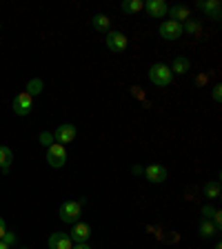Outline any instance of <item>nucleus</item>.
I'll return each instance as SVG.
<instances>
[{
	"mask_svg": "<svg viewBox=\"0 0 222 249\" xmlns=\"http://www.w3.org/2000/svg\"><path fill=\"white\" fill-rule=\"evenodd\" d=\"M149 80H151V85H155V87H169L171 80H173V73H171L169 65H165V62H155V65H151Z\"/></svg>",
	"mask_w": 222,
	"mask_h": 249,
	"instance_id": "f257e3e1",
	"label": "nucleus"
},
{
	"mask_svg": "<svg viewBox=\"0 0 222 249\" xmlns=\"http://www.w3.org/2000/svg\"><path fill=\"white\" fill-rule=\"evenodd\" d=\"M83 207L85 202L83 200H67L62 202L60 209H58V213H60V220L62 223H78V218H80V213H83Z\"/></svg>",
	"mask_w": 222,
	"mask_h": 249,
	"instance_id": "f03ea898",
	"label": "nucleus"
},
{
	"mask_svg": "<svg viewBox=\"0 0 222 249\" xmlns=\"http://www.w3.org/2000/svg\"><path fill=\"white\" fill-rule=\"evenodd\" d=\"M47 162L53 169H60L67 162V147L60 145V142H53L51 147H47Z\"/></svg>",
	"mask_w": 222,
	"mask_h": 249,
	"instance_id": "7ed1b4c3",
	"label": "nucleus"
},
{
	"mask_svg": "<svg viewBox=\"0 0 222 249\" xmlns=\"http://www.w3.org/2000/svg\"><path fill=\"white\" fill-rule=\"evenodd\" d=\"M104 42H107V49L114 53H122L129 45L127 36H124L122 31H107V36H104Z\"/></svg>",
	"mask_w": 222,
	"mask_h": 249,
	"instance_id": "20e7f679",
	"label": "nucleus"
},
{
	"mask_svg": "<svg viewBox=\"0 0 222 249\" xmlns=\"http://www.w3.org/2000/svg\"><path fill=\"white\" fill-rule=\"evenodd\" d=\"M158 34H160L165 40H178V38H180L185 31H182V25H180V22H176V20H165V22H160V29H158Z\"/></svg>",
	"mask_w": 222,
	"mask_h": 249,
	"instance_id": "39448f33",
	"label": "nucleus"
},
{
	"mask_svg": "<svg viewBox=\"0 0 222 249\" xmlns=\"http://www.w3.org/2000/svg\"><path fill=\"white\" fill-rule=\"evenodd\" d=\"M31 107H34V98H31L27 91L18 93V96L14 98V114L16 116H29Z\"/></svg>",
	"mask_w": 222,
	"mask_h": 249,
	"instance_id": "423d86ee",
	"label": "nucleus"
},
{
	"mask_svg": "<svg viewBox=\"0 0 222 249\" xmlns=\"http://www.w3.org/2000/svg\"><path fill=\"white\" fill-rule=\"evenodd\" d=\"M145 178L151 182V185H162V182L169 178V171L162 165H149L145 169Z\"/></svg>",
	"mask_w": 222,
	"mask_h": 249,
	"instance_id": "0eeeda50",
	"label": "nucleus"
},
{
	"mask_svg": "<svg viewBox=\"0 0 222 249\" xmlns=\"http://www.w3.org/2000/svg\"><path fill=\"white\" fill-rule=\"evenodd\" d=\"M78 129H76V124L71 123H65L60 124L56 131H53V138H56V142H60V145H65V142H71L73 138H76Z\"/></svg>",
	"mask_w": 222,
	"mask_h": 249,
	"instance_id": "6e6552de",
	"label": "nucleus"
},
{
	"mask_svg": "<svg viewBox=\"0 0 222 249\" xmlns=\"http://www.w3.org/2000/svg\"><path fill=\"white\" fill-rule=\"evenodd\" d=\"M71 247H73V240L69 238L67 233L53 231L49 236V249H71Z\"/></svg>",
	"mask_w": 222,
	"mask_h": 249,
	"instance_id": "1a4fd4ad",
	"label": "nucleus"
},
{
	"mask_svg": "<svg viewBox=\"0 0 222 249\" xmlns=\"http://www.w3.org/2000/svg\"><path fill=\"white\" fill-rule=\"evenodd\" d=\"M145 9L151 18H165L167 11H169V7H167L165 0H149V2L145 5Z\"/></svg>",
	"mask_w": 222,
	"mask_h": 249,
	"instance_id": "9d476101",
	"label": "nucleus"
},
{
	"mask_svg": "<svg viewBox=\"0 0 222 249\" xmlns=\"http://www.w3.org/2000/svg\"><path fill=\"white\" fill-rule=\"evenodd\" d=\"M89 236H91V227H89L87 223H76L71 233H69V238L76 240V243H87Z\"/></svg>",
	"mask_w": 222,
	"mask_h": 249,
	"instance_id": "9b49d317",
	"label": "nucleus"
},
{
	"mask_svg": "<svg viewBox=\"0 0 222 249\" xmlns=\"http://www.w3.org/2000/svg\"><path fill=\"white\" fill-rule=\"evenodd\" d=\"M198 7H200V11H205L211 20H220V2H218V0H200Z\"/></svg>",
	"mask_w": 222,
	"mask_h": 249,
	"instance_id": "f8f14e48",
	"label": "nucleus"
},
{
	"mask_svg": "<svg viewBox=\"0 0 222 249\" xmlns=\"http://www.w3.org/2000/svg\"><path fill=\"white\" fill-rule=\"evenodd\" d=\"M167 14L171 16V20H176V22H187V20H191V11H189V7H185V5H173V7H169V11Z\"/></svg>",
	"mask_w": 222,
	"mask_h": 249,
	"instance_id": "ddd939ff",
	"label": "nucleus"
},
{
	"mask_svg": "<svg viewBox=\"0 0 222 249\" xmlns=\"http://www.w3.org/2000/svg\"><path fill=\"white\" fill-rule=\"evenodd\" d=\"M171 73H178V76H185V73L191 71V60L187 56H178L176 60H173V65H171Z\"/></svg>",
	"mask_w": 222,
	"mask_h": 249,
	"instance_id": "4468645a",
	"label": "nucleus"
},
{
	"mask_svg": "<svg viewBox=\"0 0 222 249\" xmlns=\"http://www.w3.org/2000/svg\"><path fill=\"white\" fill-rule=\"evenodd\" d=\"M11 162H14V151H11V147L0 145V171L7 174L9 167H11Z\"/></svg>",
	"mask_w": 222,
	"mask_h": 249,
	"instance_id": "2eb2a0df",
	"label": "nucleus"
},
{
	"mask_svg": "<svg viewBox=\"0 0 222 249\" xmlns=\"http://www.w3.org/2000/svg\"><path fill=\"white\" fill-rule=\"evenodd\" d=\"M140 9H145V5H142L140 0H124L122 5H120L122 14H138Z\"/></svg>",
	"mask_w": 222,
	"mask_h": 249,
	"instance_id": "dca6fc26",
	"label": "nucleus"
},
{
	"mask_svg": "<svg viewBox=\"0 0 222 249\" xmlns=\"http://www.w3.org/2000/svg\"><path fill=\"white\" fill-rule=\"evenodd\" d=\"M218 231H220V229H218L211 220H202V225H200V236L202 238H213V236H218Z\"/></svg>",
	"mask_w": 222,
	"mask_h": 249,
	"instance_id": "f3484780",
	"label": "nucleus"
},
{
	"mask_svg": "<svg viewBox=\"0 0 222 249\" xmlns=\"http://www.w3.org/2000/svg\"><path fill=\"white\" fill-rule=\"evenodd\" d=\"M91 25H93V29H98V31H109V16L96 14L91 18Z\"/></svg>",
	"mask_w": 222,
	"mask_h": 249,
	"instance_id": "a211bd4d",
	"label": "nucleus"
},
{
	"mask_svg": "<svg viewBox=\"0 0 222 249\" xmlns=\"http://www.w3.org/2000/svg\"><path fill=\"white\" fill-rule=\"evenodd\" d=\"M205 196L209 198V200H216L218 196H220V182L218 180H211L205 185Z\"/></svg>",
	"mask_w": 222,
	"mask_h": 249,
	"instance_id": "6ab92c4d",
	"label": "nucleus"
},
{
	"mask_svg": "<svg viewBox=\"0 0 222 249\" xmlns=\"http://www.w3.org/2000/svg\"><path fill=\"white\" fill-rule=\"evenodd\" d=\"M40 91H42V80L34 78V80H29V83H27V93H29L31 98H34V96H38Z\"/></svg>",
	"mask_w": 222,
	"mask_h": 249,
	"instance_id": "aec40b11",
	"label": "nucleus"
},
{
	"mask_svg": "<svg viewBox=\"0 0 222 249\" xmlns=\"http://www.w3.org/2000/svg\"><path fill=\"white\" fill-rule=\"evenodd\" d=\"M38 142H40L42 147H51L53 142H56V138H53V131H42V134L38 136Z\"/></svg>",
	"mask_w": 222,
	"mask_h": 249,
	"instance_id": "412c9836",
	"label": "nucleus"
},
{
	"mask_svg": "<svg viewBox=\"0 0 222 249\" xmlns=\"http://www.w3.org/2000/svg\"><path fill=\"white\" fill-rule=\"evenodd\" d=\"M182 31H187V34H200V22L196 20H187V25H182Z\"/></svg>",
	"mask_w": 222,
	"mask_h": 249,
	"instance_id": "4be33fe9",
	"label": "nucleus"
},
{
	"mask_svg": "<svg viewBox=\"0 0 222 249\" xmlns=\"http://www.w3.org/2000/svg\"><path fill=\"white\" fill-rule=\"evenodd\" d=\"M2 243L9 245V247H14V245H16V233L14 231H7L5 236H2Z\"/></svg>",
	"mask_w": 222,
	"mask_h": 249,
	"instance_id": "5701e85b",
	"label": "nucleus"
},
{
	"mask_svg": "<svg viewBox=\"0 0 222 249\" xmlns=\"http://www.w3.org/2000/svg\"><path fill=\"white\" fill-rule=\"evenodd\" d=\"M218 209L211 207V205H207V207H202V216H205V220H209V218H213V213H216Z\"/></svg>",
	"mask_w": 222,
	"mask_h": 249,
	"instance_id": "b1692460",
	"label": "nucleus"
},
{
	"mask_svg": "<svg viewBox=\"0 0 222 249\" xmlns=\"http://www.w3.org/2000/svg\"><path fill=\"white\" fill-rule=\"evenodd\" d=\"M213 100H216V103H220V100H222V87H220V85H216V87H213Z\"/></svg>",
	"mask_w": 222,
	"mask_h": 249,
	"instance_id": "393cba45",
	"label": "nucleus"
},
{
	"mask_svg": "<svg viewBox=\"0 0 222 249\" xmlns=\"http://www.w3.org/2000/svg\"><path fill=\"white\" fill-rule=\"evenodd\" d=\"M7 233V223H5V218L0 216V240H2V236Z\"/></svg>",
	"mask_w": 222,
	"mask_h": 249,
	"instance_id": "a878e982",
	"label": "nucleus"
},
{
	"mask_svg": "<svg viewBox=\"0 0 222 249\" xmlns=\"http://www.w3.org/2000/svg\"><path fill=\"white\" fill-rule=\"evenodd\" d=\"M71 249H91V245H89V243H76Z\"/></svg>",
	"mask_w": 222,
	"mask_h": 249,
	"instance_id": "bb28decb",
	"label": "nucleus"
},
{
	"mask_svg": "<svg viewBox=\"0 0 222 249\" xmlns=\"http://www.w3.org/2000/svg\"><path fill=\"white\" fill-rule=\"evenodd\" d=\"M131 171H134V174H142V171H145V169H142V167H140V165H134V169H131Z\"/></svg>",
	"mask_w": 222,
	"mask_h": 249,
	"instance_id": "cd10ccee",
	"label": "nucleus"
},
{
	"mask_svg": "<svg viewBox=\"0 0 222 249\" xmlns=\"http://www.w3.org/2000/svg\"><path fill=\"white\" fill-rule=\"evenodd\" d=\"M0 249H11V247H9V245H5L2 240H0Z\"/></svg>",
	"mask_w": 222,
	"mask_h": 249,
	"instance_id": "c85d7f7f",
	"label": "nucleus"
},
{
	"mask_svg": "<svg viewBox=\"0 0 222 249\" xmlns=\"http://www.w3.org/2000/svg\"><path fill=\"white\" fill-rule=\"evenodd\" d=\"M213 249H222V245H220V243H218V245H216V247H213Z\"/></svg>",
	"mask_w": 222,
	"mask_h": 249,
	"instance_id": "c756f323",
	"label": "nucleus"
},
{
	"mask_svg": "<svg viewBox=\"0 0 222 249\" xmlns=\"http://www.w3.org/2000/svg\"><path fill=\"white\" fill-rule=\"evenodd\" d=\"M22 249H27V247H22Z\"/></svg>",
	"mask_w": 222,
	"mask_h": 249,
	"instance_id": "7c9ffc66",
	"label": "nucleus"
}]
</instances>
